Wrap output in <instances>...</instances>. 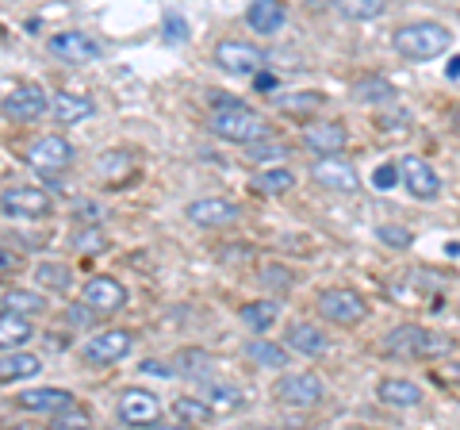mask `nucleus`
<instances>
[{"label":"nucleus","mask_w":460,"mask_h":430,"mask_svg":"<svg viewBox=\"0 0 460 430\" xmlns=\"http://www.w3.org/2000/svg\"><path fill=\"white\" fill-rule=\"evenodd\" d=\"M392 47L407 62H434L453 47V31L438 20H414V23H402L392 35Z\"/></svg>","instance_id":"nucleus-1"},{"label":"nucleus","mask_w":460,"mask_h":430,"mask_svg":"<svg viewBox=\"0 0 460 430\" xmlns=\"http://www.w3.org/2000/svg\"><path fill=\"white\" fill-rule=\"evenodd\" d=\"M384 354L402 357V362H434V357H449L453 342L441 331H429V327L419 323H402L395 331H387L384 338Z\"/></svg>","instance_id":"nucleus-2"},{"label":"nucleus","mask_w":460,"mask_h":430,"mask_svg":"<svg viewBox=\"0 0 460 430\" xmlns=\"http://www.w3.org/2000/svg\"><path fill=\"white\" fill-rule=\"evenodd\" d=\"M211 131L223 142H238V147H257L269 139V120L261 112H253L246 104H230L211 116Z\"/></svg>","instance_id":"nucleus-3"},{"label":"nucleus","mask_w":460,"mask_h":430,"mask_svg":"<svg viewBox=\"0 0 460 430\" xmlns=\"http://www.w3.org/2000/svg\"><path fill=\"white\" fill-rule=\"evenodd\" d=\"M135 350V331L127 327H108V331H96L81 342V357L93 365H115L123 357H131Z\"/></svg>","instance_id":"nucleus-4"},{"label":"nucleus","mask_w":460,"mask_h":430,"mask_svg":"<svg viewBox=\"0 0 460 430\" xmlns=\"http://www.w3.org/2000/svg\"><path fill=\"white\" fill-rule=\"evenodd\" d=\"M319 311H323V319L338 323V327H357L368 319V300L357 289H341L338 284V289L319 292Z\"/></svg>","instance_id":"nucleus-5"},{"label":"nucleus","mask_w":460,"mask_h":430,"mask_svg":"<svg viewBox=\"0 0 460 430\" xmlns=\"http://www.w3.org/2000/svg\"><path fill=\"white\" fill-rule=\"evenodd\" d=\"M215 66L230 77H253L265 69V54L246 39H223L215 42Z\"/></svg>","instance_id":"nucleus-6"},{"label":"nucleus","mask_w":460,"mask_h":430,"mask_svg":"<svg viewBox=\"0 0 460 430\" xmlns=\"http://www.w3.org/2000/svg\"><path fill=\"white\" fill-rule=\"evenodd\" d=\"M0 211L8 219H50L54 200L47 189H35V184H16V189L0 193Z\"/></svg>","instance_id":"nucleus-7"},{"label":"nucleus","mask_w":460,"mask_h":430,"mask_svg":"<svg viewBox=\"0 0 460 430\" xmlns=\"http://www.w3.org/2000/svg\"><path fill=\"white\" fill-rule=\"evenodd\" d=\"M272 396L288 408H319L326 399V384L314 372H284V377L272 384Z\"/></svg>","instance_id":"nucleus-8"},{"label":"nucleus","mask_w":460,"mask_h":430,"mask_svg":"<svg viewBox=\"0 0 460 430\" xmlns=\"http://www.w3.org/2000/svg\"><path fill=\"white\" fill-rule=\"evenodd\" d=\"M0 108H4V116L16 120V123H35L50 112V93L39 89V85H31V81H23L12 93H4Z\"/></svg>","instance_id":"nucleus-9"},{"label":"nucleus","mask_w":460,"mask_h":430,"mask_svg":"<svg viewBox=\"0 0 460 430\" xmlns=\"http://www.w3.org/2000/svg\"><path fill=\"white\" fill-rule=\"evenodd\" d=\"M74 157H77V150H74V142L69 139H62V135H42V139H35L31 147H27V162H31L39 174H66L69 166H74Z\"/></svg>","instance_id":"nucleus-10"},{"label":"nucleus","mask_w":460,"mask_h":430,"mask_svg":"<svg viewBox=\"0 0 460 430\" xmlns=\"http://www.w3.org/2000/svg\"><path fill=\"white\" fill-rule=\"evenodd\" d=\"M127 300H131V296H127V284L108 277V273L89 277V281H84V289H81V304L89 311H100V315H111V311L127 308Z\"/></svg>","instance_id":"nucleus-11"},{"label":"nucleus","mask_w":460,"mask_h":430,"mask_svg":"<svg viewBox=\"0 0 460 430\" xmlns=\"http://www.w3.org/2000/svg\"><path fill=\"white\" fill-rule=\"evenodd\" d=\"M47 50L54 54V58L77 62V66L104 58V47H100V39L96 35H84V31H58V35H50Z\"/></svg>","instance_id":"nucleus-12"},{"label":"nucleus","mask_w":460,"mask_h":430,"mask_svg":"<svg viewBox=\"0 0 460 430\" xmlns=\"http://www.w3.org/2000/svg\"><path fill=\"white\" fill-rule=\"evenodd\" d=\"M311 177H314V184H323L330 193H357L361 189V177H357L353 162H345V157H314Z\"/></svg>","instance_id":"nucleus-13"},{"label":"nucleus","mask_w":460,"mask_h":430,"mask_svg":"<svg viewBox=\"0 0 460 430\" xmlns=\"http://www.w3.org/2000/svg\"><path fill=\"white\" fill-rule=\"evenodd\" d=\"M115 408H119V419L127 426H157L162 423V399L146 389H127Z\"/></svg>","instance_id":"nucleus-14"},{"label":"nucleus","mask_w":460,"mask_h":430,"mask_svg":"<svg viewBox=\"0 0 460 430\" xmlns=\"http://www.w3.org/2000/svg\"><path fill=\"white\" fill-rule=\"evenodd\" d=\"M399 181L414 200H438L441 196V177L434 174V166L422 157H402L399 162Z\"/></svg>","instance_id":"nucleus-15"},{"label":"nucleus","mask_w":460,"mask_h":430,"mask_svg":"<svg viewBox=\"0 0 460 430\" xmlns=\"http://www.w3.org/2000/svg\"><path fill=\"white\" fill-rule=\"evenodd\" d=\"M345 142H349V135H345V127L334 120H314L304 131V147L319 157H338L345 150Z\"/></svg>","instance_id":"nucleus-16"},{"label":"nucleus","mask_w":460,"mask_h":430,"mask_svg":"<svg viewBox=\"0 0 460 430\" xmlns=\"http://www.w3.org/2000/svg\"><path fill=\"white\" fill-rule=\"evenodd\" d=\"M81 404L74 392L66 389H27V392H16V408L20 411H31V415H58L66 408Z\"/></svg>","instance_id":"nucleus-17"},{"label":"nucleus","mask_w":460,"mask_h":430,"mask_svg":"<svg viewBox=\"0 0 460 430\" xmlns=\"http://www.w3.org/2000/svg\"><path fill=\"white\" fill-rule=\"evenodd\" d=\"M184 215L196 223V227H226L238 219V204H230L223 196H204V200H192Z\"/></svg>","instance_id":"nucleus-18"},{"label":"nucleus","mask_w":460,"mask_h":430,"mask_svg":"<svg viewBox=\"0 0 460 430\" xmlns=\"http://www.w3.org/2000/svg\"><path fill=\"white\" fill-rule=\"evenodd\" d=\"M284 350L304 354V357H323L330 350V338H326L323 327H314V323H288Z\"/></svg>","instance_id":"nucleus-19"},{"label":"nucleus","mask_w":460,"mask_h":430,"mask_svg":"<svg viewBox=\"0 0 460 430\" xmlns=\"http://www.w3.org/2000/svg\"><path fill=\"white\" fill-rule=\"evenodd\" d=\"M93 112H96L93 96H84V93H50V116L58 123H81V120H89Z\"/></svg>","instance_id":"nucleus-20"},{"label":"nucleus","mask_w":460,"mask_h":430,"mask_svg":"<svg viewBox=\"0 0 460 430\" xmlns=\"http://www.w3.org/2000/svg\"><path fill=\"white\" fill-rule=\"evenodd\" d=\"M246 23L257 35H277L288 23V8L277 4V0H253V4L246 8Z\"/></svg>","instance_id":"nucleus-21"},{"label":"nucleus","mask_w":460,"mask_h":430,"mask_svg":"<svg viewBox=\"0 0 460 430\" xmlns=\"http://www.w3.org/2000/svg\"><path fill=\"white\" fill-rule=\"evenodd\" d=\"M376 396H380V404H387V408H419L422 404V389L414 381H402V377L380 381Z\"/></svg>","instance_id":"nucleus-22"},{"label":"nucleus","mask_w":460,"mask_h":430,"mask_svg":"<svg viewBox=\"0 0 460 430\" xmlns=\"http://www.w3.org/2000/svg\"><path fill=\"white\" fill-rule=\"evenodd\" d=\"M42 372V357L16 350V354H0V384H12V381H31Z\"/></svg>","instance_id":"nucleus-23"},{"label":"nucleus","mask_w":460,"mask_h":430,"mask_svg":"<svg viewBox=\"0 0 460 430\" xmlns=\"http://www.w3.org/2000/svg\"><path fill=\"white\" fill-rule=\"evenodd\" d=\"M31 335H35L31 323L0 308V350H4V354H16V350H23L27 342H31Z\"/></svg>","instance_id":"nucleus-24"},{"label":"nucleus","mask_w":460,"mask_h":430,"mask_svg":"<svg viewBox=\"0 0 460 430\" xmlns=\"http://www.w3.org/2000/svg\"><path fill=\"white\" fill-rule=\"evenodd\" d=\"M238 315H242V323H246L250 331H253L257 338H261V335L269 331V327L280 319V308L272 304V300H250V304H242V311H238Z\"/></svg>","instance_id":"nucleus-25"},{"label":"nucleus","mask_w":460,"mask_h":430,"mask_svg":"<svg viewBox=\"0 0 460 430\" xmlns=\"http://www.w3.org/2000/svg\"><path fill=\"white\" fill-rule=\"evenodd\" d=\"M4 311H12V315H20V319L31 323L35 315H47V296L27 292V289H8L4 292Z\"/></svg>","instance_id":"nucleus-26"},{"label":"nucleus","mask_w":460,"mask_h":430,"mask_svg":"<svg viewBox=\"0 0 460 430\" xmlns=\"http://www.w3.org/2000/svg\"><path fill=\"white\" fill-rule=\"evenodd\" d=\"M35 281L47 292H69L74 289V269L62 265V262H39L35 265Z\"/></svg>","instance_id":"nucleus-27"},{"label":"nucleus","mask_w":460,"mask_h":430,"mask_svg":"<svg viewBox=\"0 0 460 430\" xmlns=\"http://www.w3.org/2000/svg\"><path fill=\"white\" fill-rule=\"evenodd\" d=\"M246 357L261 369H284L288 365V350L280 346V342H265V338L246 342Z\"/></svg>","instance_id":"nucleus-28"},{"label":"nucleus","mask_w":460,"mask_h":430,"mask_svg":"<svg viewBox=\"0 0 460 430\" xmlns=\"http://www.w3.org/2000/svg\"><path fill=\"white\" fill-rule=\"evenodd\" d=\"M288 189H296V174H292V169H284V166H277V169H261V174L253 177V193L280 196V193H288Z\"/></svg>","instance_id":"nucleus-29"},{"label":"nucleus","mask_w":460,"mask_h":430,"mask_svg":"<svg viewBox=\"0 0 460 430\" xmlns=\"http://www.w3.org/2000/svg\"><path fill=\"white\" fill-rule=\"evenodd\" d=\"M353 96L365 100V104H380V100L387 104V100L395 96V89L384 77H361V81H353Z\"/></svg>","instance_id":"nucleus-30"},{"label":"nucleus","mask_w":460,"mask_h":430,"mask_svg":"<svg viewBox=\"0 0 460 430\" xmlns=\"http://www.w3.org/2000/svg\"><path fill=\"white\" fill-rule=\"evenodd\" d=\"M172 411H177V415H181V423H184V426L208 423V419H211V415H215V411H211V408L204 404V399H196V396H181V399H177V404H172Z\"/></svg>","instance_id":"nucleus-31"},{"label":"nucleus","mask_w":460,"mask_h":430,"mask_svg":"<svg viewBox=\"0 0 460 430\" xmlns=\"http://www.w3.org/2000/svg\"><path fill=\"white\" fill-rule=\"evenodd\" d=\"M89 426H93V415L84 411L81 404H74V408H66V411L50 415V430H89Z\"/></svg>","instance_id":"nucleus-32"},{"label":"nucleus","mask_w":460,"mask_h":430,"mask_svg":"<svg viewBox=\"0 0 460 430\" xmlns=\"http://www.w3.org/2000/svg\"><path fill=\"white\" fill-rule=\"evenodd\" d=\"M204 404L215 411V408H230V411H234V408H242V392L234 389V384H215V389H208V396H204Z\"/></svg>","instance_id":"nucleus-33"},{"label":"nucleus","mask_w":460,"mask_h":430,"mask_svg":"<svg viewBox=\"0 0 460 430\" xmlns=\"http://www.w3.org/2000/svg\"><path fill=\"white\" fill-rule=\"evenodd\" d=\"M341 8V16H349V20H376L384 16V0H349V4H338Z\"/></svg>","instance_id":"nucleus-34"},{"label":"nucleus","mask_w":460,"mask_h":430,"mask_svg":"<svg viewBox=\"0 0 460 430\" xmlns=\"http://www.w3.org/2000/svg\"><path fill=\"white\" fill-rule=\"evenodd\" d=\"M261 281L277 292H292V284H296L292 269H284V265H261Z\"/></svg>","instance_id":"nucleus-35"},{"label":"nucleus","mask_w":460,"mask_h":430,"mask_svg":"<svg viewBox=\"0 0 460 430\" xmlns=\"http://www.w3.org/2000/svg\"><path fill=\"white\" fill-rule=\"evenodd\" d=\"M250 162H277V157H288V147H280V142H257V147H250Z\"/></svg>","instance_id":"nucleus-36"},{"label":"nucleus","mask_w":460,"mask_h":430,"mask_svg":"<svg viewBox=\"0 0 460 430\" xmlns=\"http://www.w3.org/2000/svg\"><path fill=\"white\" fill-rule=\"evenodd\" d=\"M23 269V257L16 254V250H4L0 246V277H16Z\"/></svg>","instance_id":"nucleus-37"},{"label":"nucleus","mask_w":460,"mask_h":430,"mask_svg":"<svg viewBox=\"0 0 460 430\" xmlns=\"http://www.w3.org/2000/svg\"><path fill=\"white\" fill-rule=\"evenodd\" d=\"M165 39H172V42L189 39V27H184V20L177 16V12H169V16H165Z\"/></svg>","instance_id":"nucleus-38"},{"label":"nucleus","mask_w":460,"mask_h":430,"mask_svg":"<svg viewBox=\"0 0 460 430\" xmlns=\"http://www.w3.org/2000/svg\"><path fill=\"white\" fill-rule=\"evenodd\" d=\"M395 181H399V166H380L376 174H372V184H376L380 193H387V189H392Z\"/></svg>","instance_id":"nucleus-39"},{"label":"nucleus","mask_w":460,"mask_h":430,"mask_svg":"<svg viewBox=\"0 0 460 430\" xmlns=\"http://www.w3.org/2000/svg\"><path fill=\"white\" fill-rule=\"evenodd\" d=\"M380 238H384V242H392V246H399V250H402V246H411V235H407V231H399V227H380Z\"/></svg>","instance_id":"nucleus-40"},{"label":"nucleus","mask_w":460,"mask_h":430,"mask_svg":"<svg viewBox=\"0 0 460 430\" xmlns=\"http://www.w3.org/2000/svg\"><path fill=\"white\" fill-rule=\"evenodd\" d=\"M150 430H192V426H184V423H172V426H162V423H157V426H150Z\"/></svg>","instance_id":"nucleus-41"},{"label":"nucleus","mask_w":460,"mask_h":430,"mask_svg":"<svg viewBox=\"0 0 460 430\" xmlns=\"http://www.w3.org/2000/svg\"><path fill=\"white\" fill-rule=\"evenodd\" d=\"M449 77H460V58H453V62H449Z\"/></svg>","instance_id":"nucleus-42"},{"label":"nucleus","mask_w":460,"mask_h":430,"mask_svg":"<svg viewBox=\"0 0 460 430\" xmlns=\"http://www.w3.org/2000/svg\"><path fill=\"white\" fill-rule=\"evenodd\" d=\"M456 311H460V300H456Z\"/></svg>","instance_id":"nucleus-43"}]
</instances>
